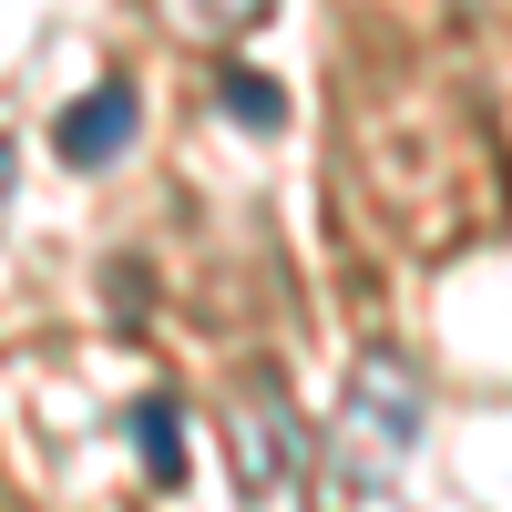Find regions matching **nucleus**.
<instances>
[{
  "instance_id": "nucleus-1",
  "label": "nucleus",
  "mask_w": 512,
  "mask_h": 512,
  "mask_svg": "<svg viewBox=\"0 0 512 512\" xmlns=\"http://www.w3.org/2000/svg\"><path fill=\"white\" fill-rule=\"evenodd\" d=\"M420 420H431V379H420L410 349H369L338 390V420H328V461L349 492H390L420 451Z\"/></svg>"
},
{
  "instance_id": "nucleus-2",
  "label": "nucleus",
  "mask_w": 512,
  "mask_h": 512,
  "mask_svg": "<svg viewBox=\"0 0 512 512\" xmlns=\"http://www.w3.org/2000/svg\"><path fill=\"white\" fill-rule=\"evenodd\" d=\"M308 420H297L287 379L277 369H246L226 390V482H236V512H308Z\"/></svg>"
},
{
  "instance_id": "nucleus-3",
  "label": "nucleus",
  "mask_w": 512,
  "mask_h": 512,
  "mask_svg": "<svg viewBox=\"0 0 512 512\" xmlns=\"http://www.w3.org/2000/svg\"><path fill=\"white\" fill-rule=\"evenodd\" d=\"M144 134V103H134V82H93V93H82L62 123H52V154L72 164V175H103V164L123 154Z\"/></svg>"
},
{
  "instance_id": "nucleus-4",
  "label": "nucleus",
  "mask_w": 512,
  "mask_h": 512,
  "mask_svg": "<svg viewBox=\"0 0 512 512\" xmlns=\"http://www.w3.org/2000/svg\"><path fill=\"white\" fill-rule=\"evenodd\" d=\"M134 451H144V472H154V492H185V410H175V390H144L134 400Z\"/></svg>"
},
{
  "instance_id": "nucleus-5",
  "label": "nucleus",
  "mask_w": 512,
  "mask_h": 512,
  "mask_svg": "<svg viewBox=\"0 0 512 512\" xmlns=\"http://www.w3.org/2000/svg\"><path fill=\"white\" fill-rule=\"evenodd\" d=\"M216 93H226V113L246 123V134H277V123H287V82L246 72V62H226V72H216Z\"/></svg>"
}]
</instances>
